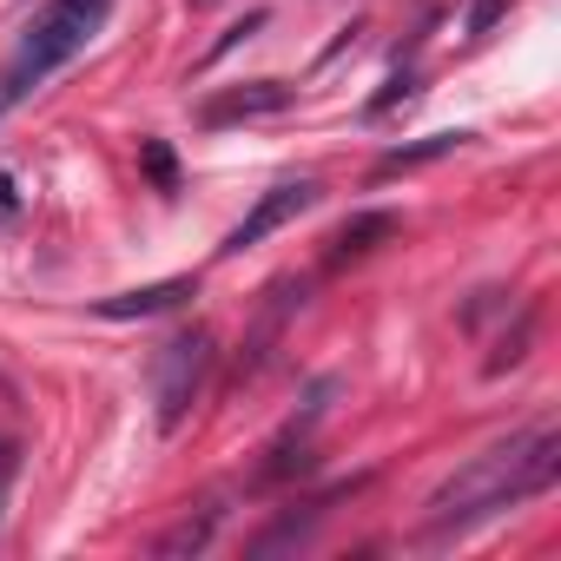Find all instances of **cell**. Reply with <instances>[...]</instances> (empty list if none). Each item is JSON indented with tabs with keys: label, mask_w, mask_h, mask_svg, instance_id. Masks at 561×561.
Listing matches in <instances>:
<instances>
[{
	"label": "cell",
	"mask_w": 561,
	"mask_h": 561,
	"mask_svg": "<svg viewBox=\"0 0 561 561\" xmlns=\"http://www.w3.org/2000/svg\"><path fill=\"white\" fill-rule=\"evenodd\" d=\"M410 93H416V80H410V73H397V80H390V87H383V93L370 100V119H383V113H390L397 100H410Z\"/></svg>",
	"instance_id": "8fae6325"
},
{
	"label": "cell",
	"mask_w": 561,
	"mask_h": 561,
	"mask_svg": "<svg viewBox=\"0 0 561 561\" xmlns=\"http://www.w3.org/2000/svg\"><path fill=\"white\" fill-rule=\"evenodd\" d=\"M198 285L192 277H165V285H139V291H119V298H100V318H159L172 305H185Z\"/></svg>",
	"instance_id": "8992f818"
},
{
	"label": "cell",
	"mask_w": 561,
	"mask_h": 561,
	"mask_svg": "<svg viewBox=\"0 0 561 561\" xmlns=\"http://www.w3.org/2000/svg\"><path fill=\"white\" fill-rule=\"evenodd\" d=\"M139 165L152 172V185H159V192H179V159H172V146H165V139H146V146H139Z\"/></svg>",
	"instance_id": "30bf717a"
},
{
	"label": "cell",
	"mask_w": 561,
	"mask_h": 561,
	"mask_svg": "<svg viewBox=\"0 0 561 561\" xmlns=\"http://www.w3.org/2000/svg\"><path fill=\"white\" fill-rule=\"evenodd\" d=\"M554 469H561V436H554L548 423H535V430H522V436L482 449L469 469H456V476L430 495V528L449 535V528H469V522H482V515H495V508H515L522 495H541V489L554 482Z\"/></svg>",
	"instance_id": "6da1fadb"
},
{
	"label": "cell",
	"mask_w": 561,
	"mask_h": 561,
	"mask_svg": "<svg viewBox=\"0 0 561 561\" xmlns=\"http://www.w3.org/2000/svg\"><path fill=\"white\" fill-rule=\"evenodd\" d=\"M106 14H113V0H47L41 21L21 34V54L0 73V113H14L41 80H54L67 60H80L87 41L106 27Z\"/></svg>",
	"instance_id": "7a4b0ae2"
},
{
	"label": "cell",
	"mask_w": 561,
	"mask_h": 561,
	"mask_svg": "<svg viewBox=\"0 0 561 561\" xmlns=\"http://www.w3.org/2000/svg\"><path fill=\"white\" fill-rule=\"evenodd\" d=\"M311 205H318V185H311V179H285V185H271V192H264V198H257V205L244 211V225H238V231L225 238V257L251 251L257 238H271L277 225H291V218H305Z\"/></svg>",
	"instance_id": "277c9868"
},
{
	"label": "cell",
	"mask_w": 561,
	"mask_h": 561,
	"mask_svg": "<svg viewBox=\"0 0 561 561\" xmlns=\"http://www.w3.org/2000/svg\"><path fill=\"white\" fill-rule=\"evenodd\" d=\"M192 8H211V0H192Z\"/></svg>",
	"instance_id": "5bb4252c"
},
{
	"label": "cell",
	"mask_w": 561,
	"mask_h": 561,
	"mask_svg": "<svg viewBox=\"0 0 561 561\" xmlns=\"http://www.w3.org/2000/svg\"><path fill=\"white\" fill-rule=\"evenodd\" d=\"M211 528H218V508H205L198 522H179V528L159 541V554H192V548H205V541H211Z\"/></svg>",
	"instance_id": "9c48e42d"
},
{
	"label": "cell",
	"mask_w": 561,
	"mask_h": 561,
	"mask_svg": "<svg viewBox=\"0 0 561 561\" xmlns=\"http://www.w3.org/2000/svg\"><path fill=\"white\" fill-rule=\"evenodd\" d=\"M205 370H211V337H205V331H185V337H172V344L159 351V364H152L159 430H179V423H185V410H192Z\"/></svg>",
	"instance_id": "3957f363"
},
{
	"label": "cell",
	"mask_w": 561,
	"mask_h": 561,
	"mask_svg": "<svg viewBox=\"0 0 561 561\" xmlns=\"http://www.w3.org/2000/svg\"><path fill=\"white\" fill-rule=\"evenodd\" d=\"M390 231H397V218H390V211H364V218H351V225L337 231L331 257H337V264H344V257H364V251H370L377 238H390Z\"/></svg>",
	"instance_id": "ba28073f"
},
{
	"label": "cell",
	"mask_w": 561,
	"mask_h": 561,
	"mask_svg": "<svg viewBox=\"0 0 561 561\" xmlns=\"http://www.w3.org/2000/svg\"><path fill=\"white\" fill-rule=\"evenodd\" d=\"M257 27H264V14H244V21H238V27H231V34H225V41H218V47H211V60H218V54H231V47H238V41H251V34H257Z\"/></svg>",
	"instance_id": "4fadbf2b"
},
{
	"label": "cell",
	"mask_w": 561,
	"mask_h": 561,
	"mask_svg": "<svg viewBox=\"0 0 561 561\" xmlns=\"http://www.w3.org/2000/svg\"><path fill=\"white\" fill-rule=\"evenodd\" d=\"M495 14H502V0H469V41H482L495 27Z\"/></svg>",
	"instance_id": "7c38bea8"
},
{
	"label": "cell",
	"mask_w": 561,
	"mask_h": 561,
	"mask_svg": "<svg viewBox=\"0 0 561 561\" xmlns=\"http://www.w3.org/2000/svg\"><path fill=\"white\" fill-rule=\"evenodd\" d=\"M462 139H469V133H430V139H416V146H397V152H383V159H377V179L410 172V165H430V159H449Z\"/></svg>",
	"instance_id": "52a82bcc"
},
{
	"label": "cell",
	"mask_w": 561,
	"mask_h": 561,
	"mask_svg": "<svg viewBox=\"0 0 561 561\" xmlns=\"http://www.w3.org/2000/svg\"><path fill=\"white\" fill-rule=\"evenodd\" d=\"M291 106V87L285 80H251V87H231V93H211L198 106L205 126H231V119H264V113H285Z\"/></svg>",
	"instance_id": "5b68a950"
}]
</instances>
